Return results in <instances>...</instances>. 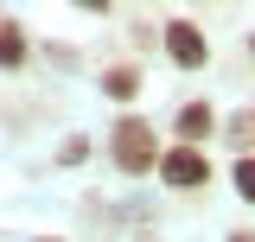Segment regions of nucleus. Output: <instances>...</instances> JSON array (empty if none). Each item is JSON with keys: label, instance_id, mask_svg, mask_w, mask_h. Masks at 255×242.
<instances>
[{"label": "nucleus", "instance_id": "f257e3e1", "mask_svg": "<svg viewBox=\"0 0 255 242\" xmlns=\"http://www.w3.org/2000/svg\"><path fill=\"white\" fill-rule=\"evenodd\" d=\"M159 140H153V121H140V115H122L115 121V134H109V159L122 166L128 179H147V172H159Z\"/></svg>", "mask_w": 255, "mask_h": 242}, {"label": "nucleus", "instance_id": "f03ea898", "mask_svg": "<svg viewBox=\"0 0 255 242\" xmlns=\"http://www.w3.org/2000/svg\"><path fill=\"white\" fill-rule=\"evenodd\" d=\"M159 185L166 191H204L211 185V159H204V147H172L159 153Z\"/></svg>", "mask_w": 255, "mask_h": 242}, {"label": "nucleus", "instance_id": "7ed1b4c3", "mask_svg": "<svg viewBox=\"0 0 255 242\" xmlns=\"http://www.w3.org/2000/svg\"><path fill=\"white\" fill-rule=\"evenodd\" d=\"M159 38H166V58L179 64V70H204V64H211V38L191 26V19H166Z\"/></svg>", "mask_w": 255, "mask_h": 242}, {"label": "nucleus", "instance_id": "20e7f679", "mask_svg": "<svg viewBox=\"0 0 255 242\" xmlns=\"http://www.w3.org/2000/svg\"><path fill=\"white\" fill-rule=\"evenodd\" d=\"M172 127H179V147H204V140L217 134V109H211V102H185Z\"/></svg>", "mask_w": 255, "mask_h": 242}, {"label": "nucleus", "instance_id": "39448f33", "mask_svg": "<svg viewBox=\"0 0 255 242\" xmlns=\"http://www.w3.org/2000/svg\"><path fill=\"white\" fill-rule=\"evenodd\" d=\"M102 96H109V102H134V96H140V70H134V64H109V70H102Z\"/></svg>", "mask_w": 255, "mask_h": 242}, {"label": "nucleus", "instance_id": "423d86ee", "mask_svg": "<svg viewBox=\"0 0 255 242\" xmlns=\"http://www.w3.org/2000/svg\"><path fill=\"white\" fill-rule=\"evenodd\" d=\"M19 64H26V32L13 19H0V70H19Z\"/></svg>", "mask_w": 255, "mask_h": 242}, {"label": "nucleus", "instance_id": "0eeeda50", "mask_svg": "<svg viewBox=\"0 0 255 242\" xmlns=\"http://www.w3.org/2000/svg\"><path fill=\"white\" fill-rule=\"evenodd\" d=\"M230 179H236V198H243V204H255V159H249V153L230 166Z\"/></svg>", "mask_w": 255, "mask_h": 242}, {"label": "nucleus", "instance_id": "6e6552de", "mask_svg": "<svg viewBox=\"0 0 255 242\" xmlns=\"http://www.w3.org/2000/svg\"><path fill=\"white\" fill-rule=\"evenodd\" d=\"M58 159H64V166H83V159H90V140H83V134H70V140L58 147Z\"/></svg>", "mask_w": 255, "mask_h": 242}, {"label": "nucleus", "instance_id": "1a4fd4ad", "mask_svg": "<svg viewBox=\"0 0 255 242\" xmlns=\"http://www.w3.org/2000/svg\"><path fill=\"white\" fill-rule=\"evenodd\" d=\"M230 242H255V230H236V236H230Z\"/></svg>", "mask_w": 255, "mask_h": 242}, {"label": "nucleus", "instance_id": "9d476101", "mask_svg": "<svg viewBox=\"0 0 255 242\" xmlns=\"http://www.w3.org/2000/svg\"><path fill=\"white\" fill-rule=\"evenodd\" d=\"M249 58H255V38H249Z\"/></svg>", "mask_w": 255, "mask_h": 242}, {"label": "nucleus", "instance_id": "9b49d317", "mask_svg": "<svg viewBox=\"0 0 255 242\" xmlns=\"http://www.w3.org/2000/svg\"><path fill=\"white\" fill-rule=\"evenodd\" d=\"M45 242H58V236H45Z\"/></svg>", "mask_w": 255, "mask_h": 242}]
</instances>
